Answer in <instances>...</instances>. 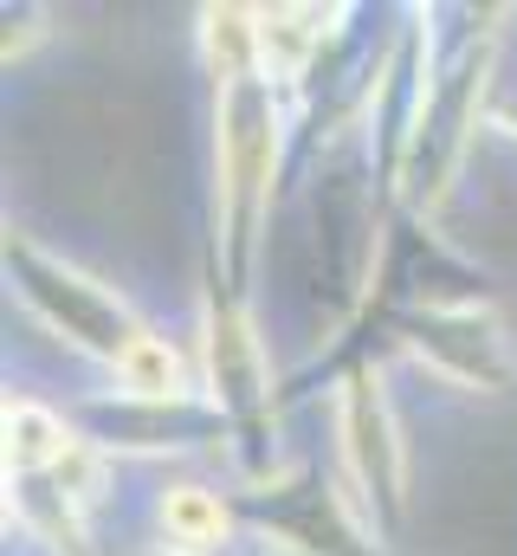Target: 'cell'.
Here are the masks:
<instances>
[{
    "label": "cell",
    "instance_id": "6",
    "mask_svg": "<svg viewBox=\"0 0 517 556\" xmlns=\"http://www.w3.org/2000/svg\"><path fill=\"white\" fill-rule=\"evenodd\" d=\"M117 376H124V389L136 402H175V395L188 389L181 356H175L162 337H136L124 356H117Z\"/></svg>",
    "mask_w": 517,
    "mask_h": 556
},
{
    "label": "cell",
    "instance_id": "5",
    "mask_svg": "<svg viewBox=\"0 0 517 556\" xmlns=\"http://www.w3.org/2000/svg\"><path fill=\"white\" fill-rule=\"evenodd\" d=\"M65 453H72V433L46 415V408H33V402H13V408H7V459H13L20 472L65 466Z\"/></svg>",
    "mask_w": 517,
    "mask_h": 556
},
{
    "label": "cell",
    "instance_id": "7",
    "mask_svg": "<svg viewBox=\"0 0 517 556\" xmlns=\"http://www.w3.org/2000/svg\"><path fill=\"white\" fill-rule=\"evenodd\" d=\"M162 525H168V538H175L181 551H207V544L227 538V511H220V498H214L207 485H175V492H162Z\"/></svg>",
    "mask_w": 517,
    "mask_h": 556
},
{
    "label": "cell",
    "instance_id": "8",
    "mask_svg": "<svg viewBox=\"0 0 517 556\" xmlns=\"http://www.w3.org/2000/svg\"><path fill=\"white\" fill-rule=\"evenodd\" d=\"M214 389L227 395V402H253L258 389H265V369H258V350L253 337L227 317H214Z\"/></svg>",
    "mask_w": 517,
    "mask_h": 556
},
{
    "label": "cell",
    "instance_id": "4",
    "mask_svg": "<svg viewBox=\"0 0 517 556\" xmlns=\"http://www.w3.org/2000/svg\"><path fill=\"white\" fill-rule=\"evenodd\" d=\"M343 440H350L356 479L394 505L401 498V440H394V420H388V402H382L376 376H356L343 389Z\"/></svg>",
    "mask_w": 517,
    "mask_h": 556
},
{
    "label": "cell",
    "instance_id": "2",
    "mask_svg": "<svg viewBox=\"0 0 517 556\" xmlns=\"http://www.w3.org/2000/svg\"><path fill=\"white\" fill-rule=\"evenodd\" d=\"M272 181V98L258 78L220 85V201L234 214H258Z\"/></svg>",
    "mask_w": 517,
    "mask_h": 556
},
{
    "label": "cell",
    "instance_id": "1",
    "mask_svg": "<svg viewBox=\"0 0 517 556\" xmlns=\"http://www.w3.org/2000/svg\"><path fill=\"white\" fill-rule=\"evenodd\" d=\"M7 260L20 266L26 298H33V304L65 330V337H78V343H91V350H104V356H124L129 343L142 337V330H129L124 304H117L111 291H98L91 278L52 266V260H46V253H33V247H7Z\"/></svg>",
    "mask_w": 517,
    "mask_h": 556
},
{
    "label": "cell",
    "instance_id": "3",
    "mask_svg": "<svg viewBox=\"0 0 517 556\" xmlns=\"http://www.w3.org/2000/svg\"><path fill=\"white\" fill-rule=\"evenodd\" d=\"M414 350L459 389H505V376H512L505 343L492 337V324L479 311H427L414 324Z\"/></svg>",
    "mask_w": 517,
    "mask_h": 556
},
{
    "label": "cell",
    "instance_id": "9",
    "mask_svg": "<svg viewBox=\"0 0 517 556\" xmlns=\"http://www.w3.org/2000/svg\"><path fill=\"white\" fill-rule=\"evenodd\" d=\"M304 20H317V13H258V52H265V65L272 72H298L304 65V52L317 46V26H304Z\"/></svg>",
    "mask_w": 517,
    "mask_h": 556
}]
</instances>
